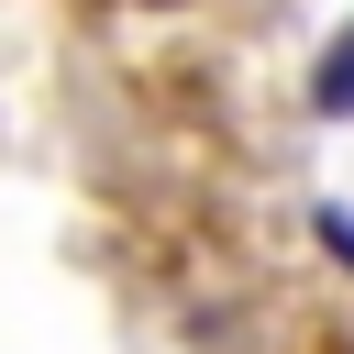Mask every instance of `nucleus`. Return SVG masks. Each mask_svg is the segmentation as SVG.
Masks as SVG:
<instances>
[{
    "label": "nucleus",
    "mask_w": 354,
    "mask_h": 354,
    "mask_svg": "<svg viewBox=\"0 0 354 354\" xmlns=\"http://www.w3.org/2000/svg\"><path fill=\"white\" fill-rule=\"evenodd\" d=\"M310 111H321V122H354V33L321 55V77H310Z\"/></svg>",
    "instance_id": "1"
},
{
    "label": "nucleus",
    "mask_w": 354,
    "mask_h": 354,
    "mask_svg": "<svg viewBox=\"0 0 354 354\" xmlns=\"http://www.w3.org/2000/svg\"><path fill=\"white\" fill-rule=\"evenodd\" d=\"M321 243H332V254L354 266V221H343V210H321Z\"/></svg>",
    "instance_id": "2"
}]
</instances>
